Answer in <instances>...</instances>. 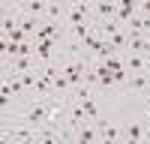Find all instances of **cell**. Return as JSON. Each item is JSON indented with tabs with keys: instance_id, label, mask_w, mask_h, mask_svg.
I'll use <instances>...</instances> for the list:
<instances>
[{
	"instance_id": "277c9868",
	"label": "cell",
	"mask_w": 150,
	"mask_h": 144,
	"mask_svg": "<svg viewBox=\"0 0 150 144\" xmlns=\"http://www.w3.org/2000/svg\"><path fill=\"white\" fill-rule=\"evenodd\" d=\"M117 18V3H111V0H96L93 3V21L102 24V21H114Z\"/></svg>"
},
{
	"instance_id": "ba28073f",
	"label": "cell",
	"mask_w": 150,
	"mask_h": 144,
	"mask_svg": "<svg viewBox=\"0 0 150 144\" xmlns=\"http://www.w3.org/2000/svg\"><path fill=\"white\" fill-rule=\"evenodd\" d=\"M123 66H126V72H150L147 57H141V54H123Z\"/></svg>"
},
{
	"instance_id": "7a4b0ae2",
	"label": "cell",
	"mask_w": 150,
	"mask_h": 144,
	"mask_svg": "<svg viewBox=\"0 0 150 144\" xmlns=\"http://www.w3.org/2000/svg\"><path fill=\"white\" fill-rule=\"evenodd\" d=\"M123 87L132 90V93H141L147 99V96H150V72H129V78H126Z\"/></svg>"
},
{
	"instance_id": "30bf717a",
	"label": "cell",
	"mask_w": 150,
	"mask_h": 144,
	"mask_svg": "<svg viewBox=\"0 0 150 144\" xmlns=\"http://www.w3.org/2000/svg\"><path fill=\"white\" fill-rule=\"evenodd\" d=\"M138 12L150 18V0H141V3H138Z\"/></svg>"
},
{
	"instance_id": "52a82bcc",
	"label": "cell",
	"mask_w": 150,
	"mask_h": 144,
	"mask_svg": "<svg viewBox=\"0 0 150 144\" xmlns=\"http://www.w3.org/2000/svg\"><path fill=\"white\" fill-rule=\"evenodd\" d=\"M24 15H33V18H42L45 21V12H48V0H24L21 3Z\"/></svg>"
},
{
	"instance_id": "7c38bea8",
	"label": "cell",
	"mask_w": 150,
	"mask_h": 144,
	"mask_svg": "<svg viewBox=\"0 0 150 144\" xmlns=\"http://www.w3.org/2000/svg\"><path fill=\"white\" fill-rule=\"evenodd\" d=\"M144 108H147V117H150V96H147V99H144Z\"/></svg>"
},
{
	"instance_id": "6da1fadb",
	"label": "cell",
	"mask_w": 150,
	"mask_h": 144,
	"mask_svg": "<svg viewBox=\"0 0 150 144\" xmlns=\"http://www.w3.org/2000/svg\"><path fill=\"white\" fill-rule=\"evenodd\" d=\"M51 117V99H27V108L21 111V123L27 126H45Z\"/></svg>"
},
{
	"instance_id": "9c48e42d",
	"label": "cell",
	"mask_w": 150,
	"mask_h": 144,
	"mask_svg": "<svg viewBox=\"0 0 150 144\" xmlns=\"http://www.w3.org/2000/svg\"><path fill=\"white\" fill-rule=\"evenodd\" d=\"M120 141H144V126L141 123H129L123 129V138Z\"/></svg>"
},
{
	"instance_id": "8992f818",
	"label": "cell",
	"mask_w": 150,
	"mask_h": 144,
	"mask_svg": "<svg viewBox=\"0 0 150 144\" xmlns=\"http://www.w3.org/2000/svg\"><path fill=\"white\" fill-rule=\"evenodd\" d=\"M135 15H138V3H135V0H120V3H117V18H114V21L120 24V27H126Z\"/></svg>"
},
{
	"instance_id": "5b68a950",
	"label": "cell",
	"mask_w": 150,
	"mask_h": 144,
	"mask_svg": "<svg viewBox=\"0 0 150 144\" xmlns=\"http://www.w3.org/2000/svg\"><path fill=\"white\" fill-rule=\"evenodd\" d=\"M96 129H99V144H102V141H120L123 138V129L117 123H111V120H105V117L96 123Z\"/></svg>"
},
{
	"instance_id": "8fae6325",
	"label": "cell",
	"mask_w": 150,
	"mask_h": 144,
	"mask_svg": "<svg viewBox=\"0 0 150 144\" xmlns=\"http://www.w3.org/2000/svg\"><path fill=\"white\" fill-rule=\"evenodd\" d=\"M144 141H150V126H144Z\"/></svg>"
},
{
	"instance_id": "3957f363",
	"label": "cell",
	"mask_w": 150,
	"mask_h": 144,
	"mask_svg": "<svg viewBox=\"0 0 150 144\" xmlns=\"http://www.w3.org/2000/svg\"><path fill=\"white\" fill-rule=\"evenodd\" d=\"M69 144H99V129L96 123H87L81 129H75L72 135H69Z\"/></svg>"
}]
</instances>
